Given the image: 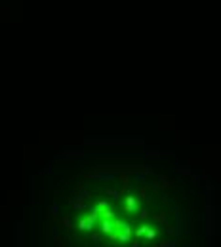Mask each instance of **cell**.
Returning <instances> with one entry per match:
<instances>
[{
  "label": "cell",
  "instance_id": "cell-2",
  "mask_svg": "<svg viewBox=\"0 0 221 247\" xmlns=\"http://www.w3.org/2000/svg\"><path fill=\"white\" fill-rule=\"evenodd\" d=\"M99 228H101V232H103L105 236H111V234L115 232V219H113V221H111V219H103V221H101V226H99Z\"/></svg>",
  "mask_w": 221,
  "mask_h": 247
},
{
  "label": "cell",
  "instance_id": "cell-11",
  "mask_svg": "<svg viewBox=\"0 0 221 247\" xmlns=\"http://www.w3.org/2000/svg\"><path fill=\"white\" fill-rule=\"evenodd\" d=\"M105 194L113 196V200H118V192H116V190H105Z\"/></svg>",
  "mask_w": 221,
  "mask_h": 247
},
{
  "label": "cell",
  "instance_id": "cell-10",
  "mask_svg": "<svg viewBox=\"0 0 221 247\" xmlns=\"http://www.w3.org/2000/svg\"><path fill=\"white\" fill-rule=\"evenodd\" d=\"M61 221H63V224H65V226H67L69 230H73V222H71V217H63Z\"/></svg>",
  "mask_w": 221,
  "mask_h": 247
},
{
  "label": "cell",
  "instance_id": "cell-6",
  "mask_svg": "<svg viewBox=\"0 0 221 247\" xmlns=\"http://www.w3.org/2000/svg\"><path fill=\"white\" fill-rule=\"evenodd\" d=\"M92 228H94V226H92L90 222H88V219H86V217L78 221V230H92Z\"/></svg>",
  "mask_w": 221,
  "mask_h": 247
},
{
  "label": "cell",
  "instance_id": "cell-5",
  "mask_svg": "<svg viewBox=\"0 0 221 247\" xmlns=\"http://www.w3.org/2000/svg\"><path fill=\"white\" fill-rule=\"evenodd\" d=\"M71 205L74 209H82L84 207V198L82 196H76V200H71Z\"/></svg>",
  "mask_w": 221,
  "mask_h": 247
},
{
  "label": "cell",
  "instance_id": "cell-12",
  "mask_svg": "<svg viewBox=\"0 0 221 247\" xmlns=\"http://www.w3.org/2000/svg\"><path fill=\"white\" fill-rule=\"evenodd\" d=\"M101 238H103L101 234H94V236H92V240H94V241H101Z\"/></svg>",
  "mask_w": 221,
  "mask_h": 247
},
{
  "label": "cell",
  "instance_id": "cell-1",
  "mask_svg": "<svg viewBox=\"0 0 221 247\" xmlns=\"http://www.w3.org/2000/svg\"><path fill=\"white\" fill-rule=\"evenodd\" d=\"M130 238H131V228H130V224L124 222V226L120 228V232L116 234V240L122 241V243H126V241H130Z\"/></svg>",
  "mask_w": 221,
  "mask_h": 247
},
{
  "label": "cell",
  "instance_id": "cell-13",
  "mask_svg": "<svg viewBox=\"0 0 221 247\" xmlns=\"http://www.w3.org/2000/svg\"><path fill=\"white\" fill-rule=\"evenodd\" d=\"M139 217H141V219H147V217H149V211H145V209H143V211L139 213Z\"/></svg>",
  "mask_w": 221,
  "mask_h": 247
},
{
  "label": "cell",
  "instance_id": "cell-8",
  "mask_svg": "<svg viewBox=\"0 0 221 247\" xmlns=\"http://www.w3.org/2000/svg\"><path fill=\"white\" fill-rule=\"evenodd\" d=\"M154 238H156V230H154V228H149L147 230V234H145V240H154Z\"/></svg>",
  "mask_w": 221,
  "mask_h": 247
},
{
  "label": "cell",
  "instance_id": "cell-7",
  "mask_svg": "<svg viewBox=\"0 0 221 247\" xmlns=\"http://www.w3.org/2000/svg\"><path fill=\"white\" fill-rule=\"evenodd\" d=\"M151 226H147V224H143V226H139L137 230H136V238H143V236L147 234V230H149Z\"/></svg>",
  "mask_w": 221,
  "mask_h": 247
},
{
  "label": "cell",
  "instance_id": "cell-3",
  "mask_svg": "<svg viewBox=\"0 0 221 247\" xmlns=\"http://www.w3.org/2000/svg\"><path fill=\"white\" fill-rule=\"evenodd\" d=\"M136 207H137V200H136L134 196H128V198L124 200V209H126L128 213H134Z\"/></svg>",
  "mask_w": 221,
  "mask_h": 247
},
{
  "label": "cell",
  "instance_id": "cell-9",
  "mask_svg": "<svg viewBox=\"0 0 221 247\" xmlns=\"http://www.w3.org/2000/svg\"><path fill=\"white\" fill-rule=\"evenodd\" d=\"M152 247H177V241H162V243L152 245Z\"/></svg>",
  "mask_w": 221,
  "mask_h": 247
},
{
  "label": "cell",
  "instance_id": "cell-4",
  "mask_svg": "<svg viewBox=\"0 0 221 247\" xmlns=\"http://www.w3.org/2000/svg\"><path fill=\"white\" fill-rule=\"evenodd\" d=\"M95 209H97V207H95ZM97 211H99V217H101V219H111V221L115 219V211H113V209H109V207L97 209Z\"/></svg>",
  "mask_w": 221,
  "mask_h": 247
},
{
  "label": "cell",
  "instance_id": "cell-14",
  "mask_svg": "<svg viewBox=\"0 0 221 247\" xmlns=\"http://www.w3.org/2000/svg\"><path fill=\"white\" fill-rule=\"evenodd\" d=\"M130 247H141V243H131Z\"/></svg>",
  "mask_w": 221,
  "mask_h": 247
}]
</instances>
